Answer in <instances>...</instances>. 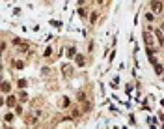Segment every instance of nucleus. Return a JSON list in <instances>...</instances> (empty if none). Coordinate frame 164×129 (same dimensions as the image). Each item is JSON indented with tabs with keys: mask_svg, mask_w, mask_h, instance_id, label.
<instances>
[{
	"mask_svg": "<svg viewBox=\"0 0 164 129\" xmlns=\"http://www.w3.org/2000/svg\"><path fill=\"white\" fill-rule=\"evenodd\" d=\"M151 9H153V11H160V9H162V4H160V2H151Z\"/></svg>",
	"mask_w": 164,
	"mask_h": 129,
	"instance_id": "obj_2",
	"label": "nucleus"
},
{
	"mask_svg": "<svg viewBox=\"0 0 164 129\" xmlns=\"http://www.w3.org/2000/svg\"><path fill=\"white\" fill-rule=\"evenodd\" d=\"M146 43L149 45V49H155V41H153V34H151V32L146 34Z\"/></svg>",
	"mask_w": 164,
	"mask_h": 129,
	"instance_id": "obj_1",
	"label": "nucleus"
}]
</instances>
